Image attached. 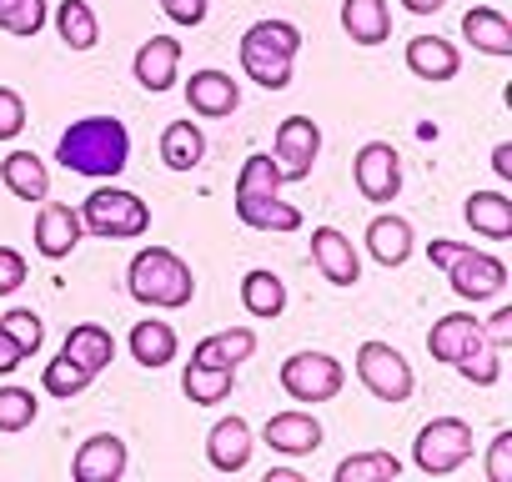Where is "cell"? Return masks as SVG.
Returning a JSON list of instances; mask_svg holds the SVG:
<instances>
[{"mask_svg": "<svg viewBox=\"0 0 512 482\" xmlns=\"http://www.w3.org/2000/svg\"><path fill=\"white\" fill-rule=\"evenodd\" d=\"M56 161L91 181H116L131 166V131L116 116H81L61 131Z\"/></svg>", "mask_w": 512, "mask_h": 482, "instance_id": "1", "label": "cell"}, {"mask_svg": "<svg viewBox=\"0 0 512 482\" xmlns=\"http://www.w3.org/2000/svg\"><path fill=\"white\" fill-rule=\"evenodd\" d=\"M126 292L151 312H181L196 297V277L171 247H141L126 267Z\"/></svg>", "mask_w": 512, "mask_h": 482, "instance_id": "2", "label": "cell"}, {"mask_svg": "<svg viewBox=\"0 0 512 482\" xmlns=\"http://www.w3.org/2000/svg\"><path fill=\"white\" fill-rule=\"evenodd\" d=\"M297 51H302V31L292 21H256V26H246V36L236 46L246 81H256L262 91H287L292 86Z\"/></svg>", "mask_w": 512, "mask_h": 482, "instance_id": "3", "label": "cell"}, {"mask_svg": "<svg viewBox=\"0 0 512 482\" xmlns=\"http://www.w3.org/2000/svg\"><path fill=\"white\" fill-rule=\"evenodd\" d=\"M427 257H432V267L447 272V282H452V292L462 302H487V297H497L507 287V267L492 252H477L472 241L437 236V241H427Z\"/></svg>", "mask_w": 512, "mask_h": 482, "instance_id": "4", "label": "cell"}, {"mask_svg": "<svg viewBox=\"0 0 512 482\" xmlns=\"http://www.w3.org/2000/svg\"><path fill=\"white\" fill-rule=\"evenodd\" d=\"M81 231L101 236V241H131L151 231V206L126 191V186H96L81 201Z\"/></svg>", "mask_w": 512, "mask_h": 482, "instance_id": "5", "label": "cell"}, {"mask_svg": "<svg viewBox=\"0 0 512 482\" xmlns=\"http://www.w3.org/2000/svg\"><path fill=\"white\" fill-rule=\"evenodd\" d=\"M467 457H472V427H467L462 417H432V422L417 432V442H412V462H417V472H427V477H447V472H457Z\"/></svg>", "mask_w": 512, "mask_h": 482, "instance_id": "6", "label": "cell"}, {"mask_svg": "<svg viewBox=\"0 0 512 482\" xmlns=\"http://www.w3.org/2000/svg\"><path fill=\"white\" fill-rule=\"evenodd\" d=\"M347 387V367L332 352H292L282 362V392L292 402H332Z\"/></svg>", "mask_w": 512, "mask_h": 482, "instance_id": "7", "label": "cell"}, {"mask_svg": "<svg viewBox=\"0 0 512 482\" xmlns=\"http://www.w3.org/2000/svg\"><path fill=\"white\" fill-rule=\"evenodd\" d=\"M357 377L362 387L377 397V402H407L417 377H412V362L392 347V342H362L357 347Z\"/></svg>", "mask_w": 512, "mask_h": 482, "instance_id": "8", "label": "cell"}, {"mask_svg": "<svg viewBox=\"0 0 512 482\" xmlns=\"http://www.w3.org/2000/svg\"><path fill=\"white\" fill-rule=\"evenodd\" d=\"M317 156H322V126L312 116H287L277 126V141H272V161H277L282 186L287 181H307Z\"/></svg>", "mask_w": 512, "mask_h": 482, "instance_id": "9", "label": "cell"}, {"mask_svg": "<svg viewBox=\"0 0 512 482\" xmlns=\"http://www.w3.org/2000/svg\"><path fill=\"white\" fill-rule=\"evenodd\" d=\"M352 181H357L362 201H372V206L397 201V191H402V156H397V146L392 141H367L352 156Z\"/></svg>", "mask_w": 512, "mask_h": 482, "instance_id": "10", "label": "cell"}, {"mask_svg": "<svg viewBox=\"0 0 512 482\" xmlns=\"http://www.w3.org/2000/svg\"><path fill=\"white\" fill-rule=\"evenodd\" d=\"M126 462H131L126 442H121L116 432H96V437H86V442L76 447L71 477H76V482H116V477L126 472Z\"/></svg>", "mask_w": 512, "mask_h": 482, "instance_id": "11", "label": "cell"}, {"mask_svg": "<svg viewBox=\"0 0 512 482\" xmlns=\"http://www.w3.org/2000/svg\"><path fill=\"white\" fill-rule=\"evenodd\" d=\"M312 262H317V272L332 287H357L362 282V257H357V247L337 226H317L312 231Z\"/></svg>", "mask_w": 512, "mask_h": 482, "instance_id": "12", "label": "cell"}, {"mask_svg": "<svg viewBox=\"0 0 512 482\" xmlns=\"http://www.w3.org/2000/svg\"><path fill=\"white\" fill-rule=\"evenodd\" d=\"M176 71H181V41L176 36H151L141 41V51L131 56V76L141 81V91L161 96L176 86Z\"/></svg>", "mask_w": 512, "mask_h": 482, "instance_id": "13", "label": "cell"}, {"mask_svg": "<svg viewBox=\"0 0 512 482\" xmlns=\"http://www.w3.org/2000/svg\"><path fill=\"white\" fill-rule=\"evenodd\" d=\"M262 442H267L272 452H282V457H312V452L322 447V422H317L312 412L292 407V412H277V417H267V427H262Z\"/></svg>", "mask_w": 512, "mask_h": 482, "instance_id": "14", "label": "cell"}, {"mask_svg": "<svg viewBox=\"0 0 512 482\" xmlns=\"http://www.w3.org/2000/svg\"><path fill=\"white\" fill-rule=\"evenodd\" d=\"M81 247V211H71L66 201H46L36 216V252L46 262H66Z\"/></svg>", "mask_w": 512, "mask_h": 482, "instance_id": "15", "label": "cell"}, {"mask_svg": "<svg viewBox=\"0 0 512 482\" xmlns=\"http://www.w3.org/2000/svg\"><path fill=\"white\" fill-rule=\"evenodd\" d=\"M186 106L196 111V116H206V121H221V116H231L236 106H241V86L226 76V71H191V81H186Z\"/></svg>", "mask_w": 512, "mask_h": 482, "instance_id": "16", "label": "cell"}, {"mask_svg": "<svg viewBox=\"0 0 512 482\" xmlns=\"http://www.w3.org/2000/svg\"><path fill=\"white\" fill-rule=\"evenodd\" d=\"M412 221L407 216H397V211H382V216H372V226H367V252H372V262L377 267H402L407 257H412Z\"/></svg>", "mask_w": 512, "mask_h": 482, "instance_id": "17", "label": "cell"}, {"mask_svg": "<svg viewBox=\"0 0 512 482\" xmlns=\"http://www.w3.org/2000/svg\"><path fill=\"white\" fill-rule=\"evenodd\" d=\"M251 427H246V417H221L211 432H206V462L216 467V472H241L246 462H251Z\"/></svg>", "mask_w": 512, "mask_h": 482, "instance_id": "18", "label": "cell"}, {"mask_svg": "<svg viewBox=\"0 0 512 482\" xmlns=\"http://www.w3.org/2000/svg\"><path fill=\"white\" fill-rule=\"evenodd\" d=\"M236 221L251 231H302V211L292 201H282V191L236 196Z\"/></svg>", "mask_w": 512, "mask_h": 482, "instance_id": "19", "label": "cell"}, {"mask_svg": "<svg viewBox=\"0 0 512 482\" xmlns=\"http://www.w3.org/2000/svg\"><path fill=\"white\" fill-rule=\"evenodd\" d=\"M407 71L417 76V81H452L457 71H462V56H457V46L452 41H442V36H412L407 41Z\"/></svg>", "mask_w": 512, "mask_h": 482, "instance_id": "20", "label": "cell"}, {"mask_svg": "<svg viewBox=\"0 0 512 482\" xmlns=\"http://www.w3.org/2000/svg\"><path fill=\"white\" fill-rule=\"evenodd\" d=\"M61 352H66L76 367H86L91 377H101V372L116 362V337H111L101 322H81V327H71V332H66Z\"/></svg>", "mask_w": 512, "mask_h": 482, "instance_id": "21", "label": "cell"}, {"mask_svg": "<svg viewBox=\"0 0 512 482\" xmlns=\"http://www.w3.org/2000/svg\"><path fill=\"white\" fill-rule=\"evenodd\" d=\"M241 307H246V317H256V322H277V317L287 312V282H282L277 272H267V267L246 272V277H241Z\"/></svg>", "mask_w": 512, "mask_h": 482, "instance_id": "22", "label": "cell"}, {"mask_svg": "<svg viewBox=\"0 0 512 482\" xmlns=\"http://www.w3.org/2000/svg\"><path fill=\"white\" fill-rule=\"evenodd\" d=\"M462 36H467L472 51H482V56H497V61L512 56V26H507V16L492 11V6H472V11L462 16Z\"/></svg>", "mask_w": 512, "mask_h": 482, "instance_id": "23", "label": "cell"}, {"mask_svg": "<svg viewBox=\"0 0 512 482\" xmlns=\"http://www.w3.org/2000/svg\"><path fill=\"white\" fill-rule=\"evenodd\" d=\"M472 342H482V322L467 317V312H447V317L432 322V332H427V352H432L437 362H447V367H457V357H462Z\"/></svg>", "mask_w": 512, "mask_h": 482, "instance_id": "24", "label": "cell"}, {"mask_svg": "<svg viewBox=\"0 0 512 482\" xmlns=\"http://www.w3.org/2000/svg\"><path fill=\"white\" fill-rule=\"evenodd\" d=\"M0 181H6L11 196L21 201H46L51 196V171L36 151H11L6 161H0Z\"/></svg>", "mask_w": 512, "mask_h": 482, "instance_id": "25", "label": "cell"}, {"mask_svg": "<svg viewBox=\"0 0 512 482\" xmlns=\"http://www.w3.org/2000/svg\"><path fill=\"white\" fill-rule=\"evenodd\" d=\"M342 31L357 46H382L392 36V6L387 0H342Z\"/></svg>", "mask_w": 512, "mask_h": 482, "instance_id": "26", "label": "cell"}, {"mask_svg": "<svg viewBox=\"0 0 512 482\" xmlns=\"http://www.w3.org/2000/svg\"><path fill=\"white\" fill-rule=\"evenodd\" d=\"M126 347H131V357H136L146 372H156V367L176 362V347H181V342H176V327H171V322L146 317V322H136V327H131Z\"/></svg>", "mask_w": 512, "mask_h": 482, "instance_id": "27", "label": "cell"}, {"mask_svg": "<svg viewBox=\"0 0 512 482\" xmlns=\"http://www.w3.org/2000/svg\"><path fill=\"white\" fill-rule=\"evenodd\" d=\"M256 352V332L251 327H226V332H211L191 347V362H206V367H241L246 357Z\"/></svg>", "mask_w": 512, "mask_h": 482, "instance_id": "28", "label": "cell"}, {"mask_svg": "<svg viewBox=\"0 0 512 482\" xmlns=\"http://www.w3.org/2000/svg\"><path fill=\"white\" fill-rule=\"evenodd\" d=\"M462 216H467V226H472L477 236H487V241H507V236H512V201H507L502 191H472L467 206H462Z\"/></svg>", "mask_w": 512, "mask_h": 482, "instance_id": "29", "label": "cell"}, {"mask_svg": "<svg viewBox=\"0 0 512 482\" xmlns=\"http://www.w3.org/2000/svg\"><path fill=\"white\" fill-rule=\"evenodd\" d=\"M231 387H236V372H231V367H206V362H186V367H181V392H186L196 407L226 402Z\"/></svg>", "mask_w": 512, "mask_h": 482, "instance_id": "30", "label": "cell"}, {"mask_svg": "<svg viewBox=\"0 0 512 482\" xmlns=\"http://www.w3.org/2000/svg\"><path fill=\"white\" fill-rule=\"evenodd\" d=\"M201 156H206V136H201L196 121H171V126L161 131V161H166L171 171H196Z\"/></svg>", "mask_w": 512, "mask_h": 482, "instance_id": "31", "label": "cell"}, {"mask_svg": "<svg viewBox=\"0 0 512 482\" xmlns=\"http://www.w3.org/2000/svg\"><path fill=\"white\" fill-rule=\"evenodd\" d=\"M56 31H61V41L71 51H91L101 41V21H96V11L86 6V0H61L56 6Z\"/></svg>", "mask_w": 512, "mask_h": 482, "instance_id": "32", "label": "cell"}, {"mask_svg": "<svg viewBox=\"0 0 512 482\" xmlns=\"http://www.w3.org/2000/svg\"><path fill=\"white\" fill-rule=\"evenodd\" d=\"M402 477V457L392 452H352L337 462V482H397Z\"/></svg>", "mask_w": 512, "mask_h": 482, "instance_id": "33", "label": "cell"}, {"mask_svg": "<svg viewBox=\"0 0 512 482\" xmlns=\"http://www.w3.org/2000/svg\"><path fill=\"white\" fill-rule=\"evenodd\" d=\"M91 382H96V377H91L86 367H76L66 352H56V362H46V372H41V387H46V397H61V402L81 397Z\"/></svg>", "mask_w": 512, "mask_h": 482, "instance_id": "34", "label": "cell"}, {"mask_svg": "<svg viewBox=\"0 0 512 482\" xmlns=\"http://www.w3.org/2000/svg\"><path fill=\"white\" fill-rule=\"evenodd\" d=\"M41 417V402L31 387H0V432H26Z\"/></svg>", "mask_w": 512, "mask_h": 482, "instance_id": "35", "label": "cell"}, {"mask_svg": "<svg viewBox=\"0 0 512 482\" xmlns=\"http://www.w3.org/2000/svg\"><path fill=\"white\" fill-rule=\"evenodd\" d=\"M497 357H502V352L482 337V342H472V347L457 357V372H462L472 387H492V382L502 377V362H497Z\"/></svg>", "mask_w": 512, "mask_h": 482, "instance_id": "36", "label": "cell"}, {"mask_svg": "<svg viewBox=\"0 0 512 482\" xmlns=\"http://www.w3.org/2000/svg\"><path fill=\"white\" fill-rule=\"evenodd\" d=\"M0 327L11 332V342H16L26 357H36V352H41V342H46V327H41V317H36L31 307H16V312H6V317H0Z\"/></svg>", "mask_w": 512, "mask_h": 482, "instance_id": "37", "label": "cell"}, {"mask_svg": "<svg viewBox=\"0 0 512 482\" xmlns=\"http://www.w3.org/2000/svg\"><path fill=\"white\" fill-rule=\"evenodd\" d=\"M46 21H51L46 0H16V11L6 16V26H0V31H11L16 41H36L46 31Z\"/></svg>", "mask_w": 512, "mask_h": 482, "instance_id": "38", "label": "cell"}, {"mask_svg": "<svg viewBox=\"0 0 512 482\" xmlns=\"http://www.w3.org/2000/svg\"><path fill=\"white\" fill-rule=\"evenodd\" d=\"M21 131H26V101H21V91L0 86V141H16Z\"/></svg>", "mask_w": 512, "mask_h": 482, "instance_id": "39", "label": "cell"}, {"mask_svg": "<svg viewBox=\"0 0 512 482\" xmlns=\"http://www.w3.org/2000/svg\"><path fill=\"white\" fill-rule=\"evenodd\" d=\"M487 482H512V427H502L487 447Z\"/></svg>", "mask_w": 512, "mask_h": 482, "instance_id": "40", "label": "cell"}, {"mask_svg": "<svg viewBox=\"0 0 512 482\" xmlns=\"http://www.w3.org/2000/svg\"><path fill=\"white\" fill-rule=\"evenodd\" d=\"M21 282H26V257L11 252V247H0V297H11Z\"/></svg>", "mask_w": 512, "mask_h": 482, "instance_id": "41", "label": "cell"}, {"mask_svg": "<svg viewBox=\"0 0 512 482\" xmlns=\"http://www.w3.org/2000/svg\"><path fill=\"white\" fill-rule=\"evenodd\" d=\"M156 6H161L166 21H176V26H201V21H206V0H156Z\"/></svg>", "mask_w": 512, "mask_h": 482, "instance_id": "42", "label": "cell"}, {"mask_svg": "<svg viewBox=\"0 0 512 482\" xmlns=\"http://www.w3.org/2000/svg\"><path fill=\"white\" fill-rule=\"evenodd\" d=\"M482 337L502 352V347H512V307H497L492 317H487V327H482Z\"/></svg>", "mask_w": 512, "mask_h": 482, "instance_id": "43", "label": "cell"}, {"mask_svg": "<svg viewBox=\"0 0 512 482\" xmlns=\"http://www.w3.org/2000/svg\"><path fill=\"white\" fill-rule=\"evenodd\" d=\"M21 362H26V352L11 342V332H6V327H0V377H6V372H16Z\"/></svg>", "mask_w": 512, "mask_h": 482, "instance_id": "44", "label": "cell"}, {"mask_svg": "<svg viewBox=\"0 0 512 482\" xmlns=\"http://www.w3.org/2000/svg\"><path fill=\"white\" fill-rule=\"evenodd\" d=\"M492 171H497L502 181H512V141H502V146L492 151Z\"/></svg>", "mask_w": 512, "mask_h": 482, "instance_id": "45", "label": "cell"}, {"mask_svg": "<svg viewBox=\"0 0 512 482\" xmlns=\"http://www.w3.org/2000/svg\"><path fill=\"white\" fill-rule=\"evenodd\" d=\"M402 6H407L412 16H437V11L447 6V0H402Z\"/></svg>", "mask_w": 512, "mask_h": 482, "instance_id": "46", "label": "cell"}, {"mask_svg": "<svg viewBox=\"0 0 512 482\" xmlns=\"http://www.w3.org/2000/svg\"><path fill=\"white\" fill-rule=\"evenodd\" d=\"M16 11V0H0V26H6V16Z\"/></svg>", "mask_w": 512, "mask_h": 482, "instance_id": "47", "label": "cell"}]
</instances>
